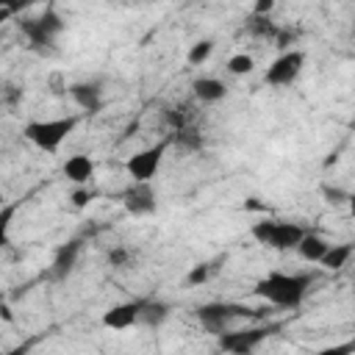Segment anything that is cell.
I'll use <instances>...</instances> for the list:
<instances>
[{
	"mask_svg": "<svg viewBox=\"0 0 355 355\" xmlns=\"http://www.w3.org/2000/svg\"><path fill=\"white\" fill-rule=\"evenodd\" d=\"M355 255V244L352 241H344V244H330V250L324 252L322 258V266L330 269V272H338L349 263V258Z\"/></svg>",
	"mask_w": 355,
	"mask_h": 355,
	"instance_id": "16",
	"label": "cell"
},
{
	"mask_svg": "<svg viewBox=\"0 0 355 355\" xmlns=\"http://www.w3.org/2000/svg\"><path fill=\"white\" fill-rule=\"evenodd\" d=\"M191 92H194V97L200 100V103H219V100H225L227 97V86H225V80H219V78H197L194 83H191Z\"/></svg>",
	"mask_w": 355,
	"mask_h": 355,
	"instance_id": "13",
	"label": "cell"
},
{
	"mask_svg": "<svg viewBox=\"0 0 355 355\" xmlns=\"http://www.w3.org/2000/svg\"><path fill=\"white\" fill-rule=\"evenodd\" d=\"M19 31L31 47H50L55 42V36L64 31V19L55 8H44V14H39V17L19 19Z\"/></svg>",
	"mask_w": 355,
	"mask_h": 355,
	"instance_id": "5",
	"label": "cell"
},
{
	"mask_svg": "<svg viewBox=\"0 0 355 355\" xmlns=\"http://www.w3.org/2000/svg\"><path fill=\"white\" fill-rule=\"evenodd\" d=\"M244 208H247V211H266V205L258 202V197H250V200L244 202Z\"/></svg>",
	"mask_w": 355,
	"mask_h": 355,
	"instance_id": "28",
	"label": "cell"
},
{
	"mask_svg": "<svg viewBox=\"0 0 355 355\" xmlns=\"http://www.w3.org/2000/svg\"><path fill=\"white\" fill-rule=\"evenodd\" d=\"M172 144L175 147H180V150H189V153H197V150H202V136H200V130H194V128H180V130H172Z\"/></svg>",
	"mask_w": 355,
	"mask_h": 355,
	"instance_id": "18",
	"label": "cell"
},
{
	"mask_svg": "<svg viewBox=\"0 0 355 355\" xmlns=\"http://www.w3.org/2000/svg\"><path fill=\"white\" fill-rule=\"evenodd\" d=\"M355 349V344H341V347H330V349H324L327 355H341V352H352Z\"/></svg>",
	"mask_w": 355,
	"mask_h": 355,
	"instance_id": "29",
	"label": "cell"
},
{
	"mask_svg": "<svg viewBox=\"0 0 355 355\" xmlns=\"http://www.w3.org/2000/svg\"><path fill=\"white\" fill-rule=\"evenodd\" d=\"M92 197H94V194H92L86 186H78V189L69 194V200H72V205H75V208H86V205L92 202Z\"/></svg>",
	"mask_w": 355,
	"mask_h": 355,
	"instance_id": "25",
	"label": "cell"
},
{
	"mask_svg": "<svg viewBox=\"0 0 355 355\" xmlns=\"http://www.w3.org/2000/svg\"><path fill=\"white\" fill-rule=\"evenodd\" d=\"M80 255V239H72L67 244H61L55 250V258H53V275L55 277H67L72 269H75V261Z\"/></svg>",
	"mask_w": 355,
	"mask_h": 355,
	"instance_id": "14",
	"label": "cell"
},
{
	"mask_svg": "<svg viewBox=\"0 0 355 355\" xmlns=\"http://www.w3.org/2000/svg\"><path fill=\"white\" fill-rule=\"evenodd\" d=\"M352 133H355V125H352Z\"/></svg>",
	"mask_w": 355,
	"mask_h": 355,
	"instance_id": "32",
	"label": "cell"
},
{
	"mask_svg": "<svg viewBox=\"0 0 355 355\" xmlns=\"http://www.w3.org/2000/svg\"><path fill=\"white\" fill-rule=\"evenodd\" d=\"M166 122H169V128L172 130H180V128H186V114L180 111V108H166Z\"/></svg>",
	"mask_w": 355,
	"mask_h": 355,
	"instance_id": "26",
	"label": "cell"
},
{
	"mask_svg": "<svg viewBox=\"0 0 355 355\" xmlns=\"http://www.w3.org/2000/svg\"><path fill=\"white\" fill-rule=\"evenodd\" d=\"M108 263H111L114 269H125V266L130 263V250H128V247H111V250H108Z\"/></svg>",
	"mask_w": 355,
	"mask_h": 355,
	"instance_id": "22",
	"label": "cell"
},
{
	"mask_svg": "<svg viewBox=\"0 0 355 355\" xmlns=\"http://www.w3.org/2000/svg\"><path fill=\"white\" fill-rule=\"evenodd\" d=\"M0 3H3L6 8H14V6H17V0H0Z\"/></svg>",
	"mask_w": 355,
	"mask_h": 355,
	"instance_id": "31",
	"label": "cell"
},
{
	"mask_svg": "<svg viewBox=\"0 0 355 355\" xmlns=\"http://www.w3.org/2000/svg\"><path fill=\"white\" fill-rule=\"evenodd\" d=\"M122 205L130 216H150L158 208V197L153 189V180H133L122 191Z\"/></svg>",
	"mask_w": 355,
	"mask_h": 355,
	"instance_id": "9",
	"label": "cell"
},
{
	"mask_svg": "<svg viewBox=\"0 0 355 355\" xmlns=\"http://www.w3.org/2000/svg\"><path fill=\"white\" fill-rule=\"evenodd\" d=\"M166 316H169V305H166V302H161V300H147V302H144V311H141V324L158 327V324L166 322Z\"/></svg>",
	"mask_w": 355,
	"mask_h": 355,
	"instance_id": "19",
	"label": "cell"
},
{
	"mask_svg": "<svg viewBox=\"0 0 355 355\" xmlns=\"http://www.w3.org/2000/svg\"><path fill=\"white\" fill-rule=\"evenodd\" d=\"M277 330V324H258V327H244V330H222L216 336V344L222 352H233V355H247L252 352L261 341H266L272 333Z\"/></svg>",
	"mask_w": 355,
	"mask_h": 355,
	"instance_id": "6",
	"label": "cell"
},
{
	"mask_svg": "<svg viewBox=\"0 0 355 355\" xmlns=\"http://www.w3.org/2000/svg\"><path fill=\"white\" fill-rule=\"evenodd\" d=\"M322 197L330 202V205H341V202H349V194L338 186H322Z\"/></svg>",
	"mask_w": 355,
	"mask_h": 355,
	"instance_id": "24",
	"label": "cell"
},
{
	"mask_svg": "<svg viewBox=\"0 0 355 355\" xmlns=\"http://www.w3.org/2000/svg\"><path fill=\"white\" fill-rule=\"evenodd\" d=\"M255 69V58L250 53H236L227 58V72L230 75H250Z\"/></svg>",
	"mask_w": 355,
	"mask_h": 355,
	"instance_id": "21",
	"label": "cell"
},
{
	"mask_svg": "<svg viewBox=\"0 0 355 355\" xmlns=\"http://www.w3.org/2000/svg\"><path fill=\"white\" fill-rule=\"evenodd\" d=\"M311 283H313V275L308 272H269L255 283L252 294L277 308H297L305 300Z\"/></svg>",
	"mask_w": 355,
	"mask_h": 355,
	"instance_id": "1",
	"label": "cell"
},
{
	"mask_svg": "<svg viewBox=\"0 0 355 355\" xmlns=\"http://www.w3.org/2000/svg\"><path fill=\"white\" fill-rule=\"evenodd\" d=\"M302 64H305V53L302 50H283L263 72V80L269 86H288L297 80V75L302 72Z\"/></svg>",
	"mask_w": 355,
	"mask_h": 355,
	"instance_id": "8",
	"label": "cell"
},
{
	"mask_svg": "<svg viewBox=\"0 0 355 355\" xmlns=\"http://www.w3.org/2000/svg\"><path fill=\"white\" fill-rule=\"evenodd\" d=\"M252 239L269 250H297V244L305 236V227H300L297 222H280V219H261L250 227Z\"/></svg>",
	"mask_w": 355,
	"mask_h": 355,
	"instance_id": "3",
	"label": "cell"
},
{
	"mask_svg": "<svg viewBox=\"0 0 355 355\" xmlns=\"http://www.w3.org/2000/svg\"><path fill=\"white\" fill-rule=\"evenodd\" d=\"M275 11V0H255L252 3V14H272Z\"/></svg>",
	"mask_w": 355,
	"mask_h": 355,
	"instance_id": "27",
	"label": "cell"
},
{
	"mask_svg": "<svg viewBox=\"0 0 355 355\" xmlns=\"http://www.w3.org/2000/svg\"><path fill=\"white\" fill-rule=\"evenodd\" d=\"M69 97L86 111V114H97L103 108V94L97 83H72L69 86Z\"/></svg>",
	"mask_w": 355,
	"mask_h": 355,
	"instance_id": "12",
	"label": "cell"
},
{
	"mask_svg": "<svg viewBox=\"0 0 355 355\" xmlns=\"http://www.w3.org/2000/svg\"><path fill=\"white\" fill-rule=\"evenodd\" d=\"M247 33L255 36V39L275 42L277 33H280V28H277V22H272V14H252L250 22H247Z\"/></svg>",
	"mask_w": 355,
	"mask_h": 355,
	"instance_id": "17",
	"label": "cell"
},
{
	"mask_svg": "<svg viewBox=\"0 0 355 355\" xmlns=\"http://www.w3.org/2000/svg\"><path fill=\"white\" fill-rule=\"evenodd\" d=\"M169 144H172V139H161V141H155V144L133 153L125 161V172L130 175V180H153L158 175L161 164H164V155H166Z\"/></svg>",
	"mask_w": 355,
	"mask_h": 355,
	"instance_id": "7",
	"label": "cell"
},
{
	"mask_svg": "<svg viewBox=\"0 0 355 355\" xmlns=\"http://www.w3.org/2000/svg\"><path fill=\"white\" fill-rule=\"evenodd\" d=\"M78 128V116H58V119H36V122H28L22 128V136L39 147L42 153H55L67 136Z\"/></svg>",
	"mask_w": 355,
	"mask_h": 355,
	"instance_id": "2",
	"label": "cell"
},
{
	"mask_svg": "<svg viewBox=\"0 0 355 355\" xmlns=\"http://www.w3.org/2000/svg\"><path fill=\"white\" fill-rule=\"evenodd\" d=\"M208 277H211V266H208V263H197V266L189 269L186 283H189V286H202Z\"/></svg>",
	"mask_w": 355,
	"mask_h": 355,
	"instance_id": "23",
	"label": "cell"
},
{
	"mask_svg": "<svg viewBox=\"0 0 355 355\" xmlns=\"http://www.w3.org/2000/svg\"><path fill=\"white\" fill-rule=\"evenodd\" d=\"M147 300H128V302H116L103 313V324L111 330H128L133 324H141V311H144Z\"/></svg>",
	"mask_w": 355,
	"mask_h": 355,
	"instance_id": "10",
	"label": "cell"
},
{
	"mask_svg": "<svg viewBox=\"0 0 355 355\" xmlns=\"http://www.w3.org/2000/svg\"><path fill=\"white\" fill-rule=\"evenodd\" d=\"M64 178L75 186H89L92 178H94V161L92 155L86 153H78V155H69L64 161Z\"/></svg>",
	"mask_w": 355,
	"mask_h": 355,
	"instance_id": "11",
	"label": "cell"
},
{
	"mask_svg": "<svg viewBox=\"0 0 355 355\" xmlns=\"http://www.w3.org/2000/svg\"><path fill=\"white\" fill-rule=\"evenodd\" d=\"M347 205H349V214H352V219H355V194H349V202H347Z\"/></svg>",
	"mask_w": 355,
	"mask_h": 355,
	"instance_id": "30",
	"label": "cell"
},
{
	"mask_svg": "<svg viewBox=\"0 0 355 355\" xmlns=\"http://www.w3.org/2000/svg\"><path fill=\"white\" fill-rule=\"evenodd\" d=\"M211 53H214V42L211 39H200V42L191 44V50H189L186 58H189L191 67H200V64H205L211 58Z\"/></svg>",
	"mask_w": 355,
	"mask_h": 355,
	"instance_id": "20",
	"label": "cell"
},
{
	"mask_svg": "<svg viewBox=\"0 0 355 355\" xmlns=\"http://www.w3.org/2000/svg\"><path fill=\"white\" fill-rule=\"evenodd\" d=\"M327 250H330V244H327L319 233H311V230H305L302 241L297 244L300 258H302V261H308V263H322V258H324V252H327Z\"/></svg>",
	"mask_w": 355,
	"mask_h": 355,
	"instance_id": "15",
	"label": "cell"
},
{
	"mask_svg": "<svg viewBox=\"0 0 355 355\" xmlns=\"http://www.w3.org/2000/svg\"><path fill=\"white\" fill-rule=\"evenodd\" d=\"M255 316H258L255 308H247V305H239V302H205V305L197 308L200 324L214 336L227 330L230 322H236V319H255Z\"/></svg>",
	"mask_w": 355,
	"mask_h": 355,
	"instance_id": "4",
	"label": "cell"
}]
</instances>
